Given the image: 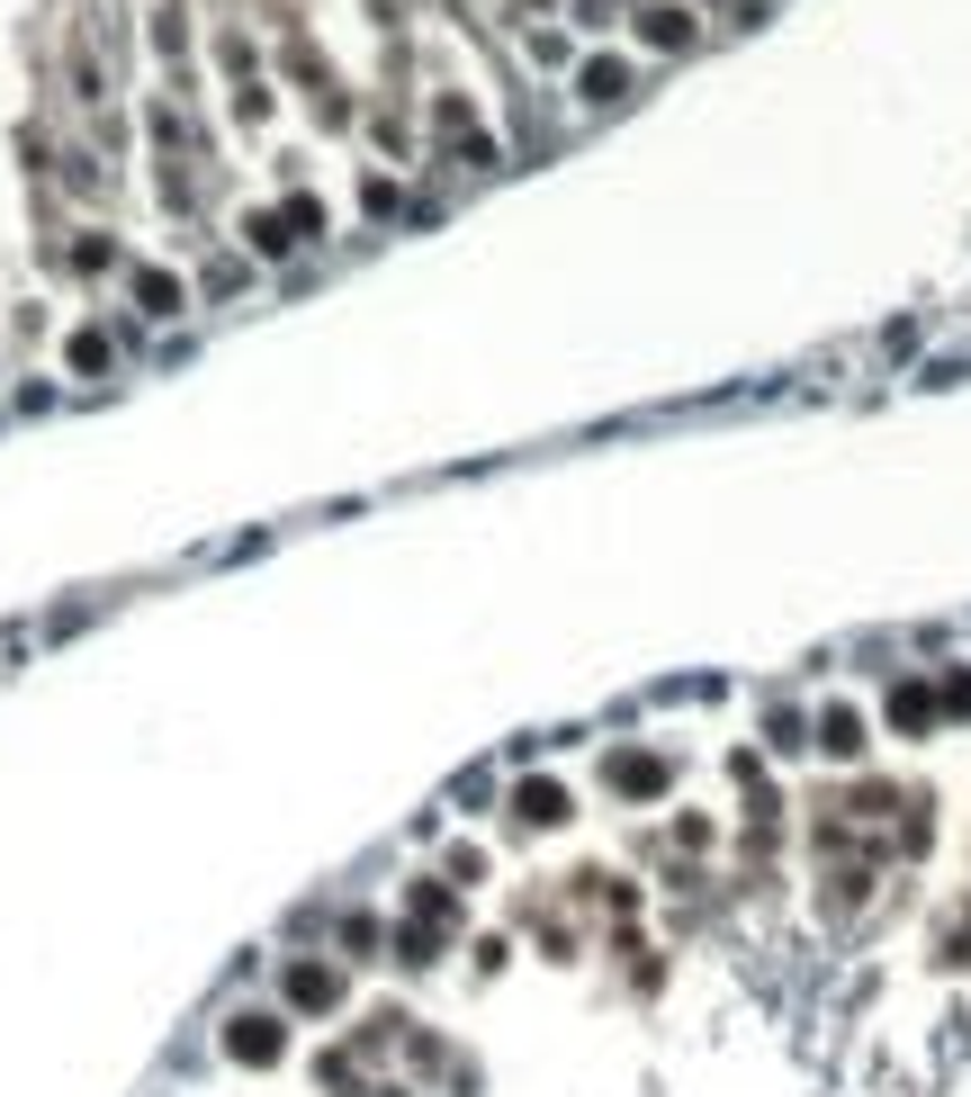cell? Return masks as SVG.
Instances as JSON below:
<instances>
[{"mask_svg": "<svg viewBox=\"0 0 971 1097\" xmlns=\"http://www.w3.org/2000/svg\"><path fill=\"white\" fill-rule=\"evenodd\" d=\"M890 720H899V729H927V693H918V683H909V693L890 702Z\"/></svg>", "mask_w": 971, "mask_h": 1097, "instance_id": "277c9868", "label": "cell"}, {"mask_svg": "<svg viewBox=\"0 0 971 1097\" xmlns=\"http://www.w3.org/2000/svg\"><path fill=\"white\" fill-rule=\"evenodd\" d=\"M827 746H837V756H855V746H864V720H855V711H827Z\"/></svg>", "mask_w": 971, "mask_h": 1097, "instance_id": "7a4b0ae2", "label": "cell"}, {"mask_svg": "<svg viewBox=\"0 0 971 1097\" xmlns=\"http://www.w3.org/2000/svg\"><path fill=\"white\" fill-rule=\"evenodd\" d=\"M648 36L657 45H683V10H648Z\"/></svg>", "mask_w": 971, "mask_h": 1097, "instance_id": "5b68a950", "label": "cell"}, {"mask_svg": "<svg viewBox=\"0 0 971 1097\" xmlns=\"http://www.w3.org/2000/svg\"><path fill=\"white\" fill-rule=\"evenodd\" d=\"M522 818H567V792H549V783H531V792H522Z\"/></svg>", "mask_w": 971, "mask_h": 1097, "instance_id": "3957f363", "label": "cell"}, {"mask_svg": "<svg viewBox=\"0 0 971 1097\" xmlns=\"http://www.w3.org/2000/svg\"><path fill=\"white\" fill-rule=\"evenodd\" d=\"M234 1053H243V1062H261V1053H280V1025H270V1016H243V1035H234Z\"/></svg>", "mask_w": 971, "mask_h": 1097, "instance_id": "6da1fadb", "label": "cell"}]
</instances>
